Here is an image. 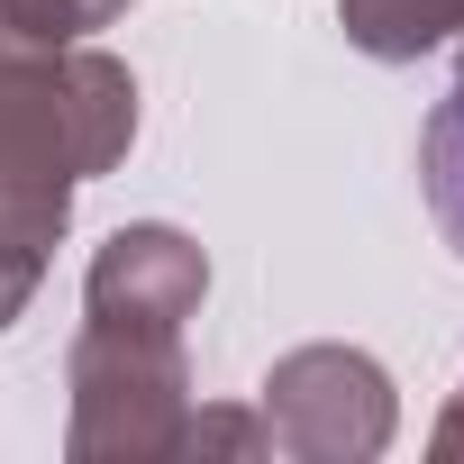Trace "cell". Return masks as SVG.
<instances>
[{
	"label": "cell",
	"mask_w": 464,
	"mask_h": 464,
	"mask_svg": "<svg viewBox=\"0 0 464 464\" xmlns=\"http://www.w3.org/2000/svg\"><path fill=\"white\" fill-rule=\"evenodd\" d=\"M128 146H137V73L110 46L73 37L0 64V227L19 246L55 256V237L73 227V191L128 164Z\"/></svg>",
	"instance_id": "1"
},
{
	"label": "cell",
	"mask_w": 464,
	"mask_h": 464,
	"mask_svg": "<svg viewBox=\"0 0 464 464\" xmlns=\"http://www.w3.org/2000/svg\"><path fill=\"white\" fill-rule=\"evenodd\" d=\"M64 455L73 464H164L182 455L191 428V355L182 328H128V319H82L64 346Z\"/></svg>",
	"instance_id": "2"
},
{
	"label": "cell",
	"mask_w": 464,
	"mask_h": 464,
	"mask_svg": "<svg viewBox=\"0 0 464 464\" xmlns=\"http://www.w3.org/2000/svg\"><path fill=\"white\" fill-rule=\"evenodd\" d=\"M256 410H265L274 455H301V464H373L392 446V428H401V392L364 346H292V355H274Z\"/></svg>",
	"instance_id": "3"
},
{
	"label": "cell",
	"mask_w": 464,
	"mask_h": 464,
	"mask_svg": "<svg viewBox=\"0 0 464 464\" xmlns=\"http://www.w3.org/2000/svg\"><path fill=\"white\" fill-rule=\"evenodd\" d=\"M209 301V256L200 237L164 218H137L119 237L92 246V274H82V319H128V328H191Z\"/></svg>",
	"instance_id": "4"
},
{
	"label": "cell",
	"mask_w": 464,
	"mask_h": 464,
	"mask_svg": "<svg viewBox=\"0 0 464 464\" xmlns=\"http://www.w3.org/2000/svg\"><path fill=\"white\" fill-rule=\"evenodd\" d=\"M337 28L373 64H419L446 37H464V0H337Z\"/></svg>",
	"instance_id": "5"
},
{
	"label": "cell",
	"mask_w": 464,
	"mask_h": 464,
	"mask_svg": "<svg viewBox=\"0 0 464 464\" xmlns=\"http://www.w3.org/2000/svg\"><path fill=\"white\" fill-rule=\"evenodd\" d=\"M419 182H428V209H437V237L464 256V55H455L446 101L419 128Z\"/></svg>",
	"instance_id": "6"
},
{
	"label": "cell",
	"mask_w": 464,
	"mask_h": 464,
	"mask_svg": "<svg viewBox=\"0 0 464 464\" xmlns=\"http://www.w3.org/2000/svg\"><path fill=\"white\" fill-rule=\"evenodd\" d=\"M182 455H274V437H265V410H191V428H182Z\"/></svg>",
	"instance_id": "7"
},
{
	"label": "cell",
	"mask_w": 464,
	"mask_h": 464,
	"mask_svg": "<svg viewBox=\"0 0 464 464\" xmlns=\"http://www.w3.org/2000/svg\"><path fill=\"white\" fill-rule=\"evenodd\" d=\"M37 283H46V256H37V246H19L10 227H0V328H19V319H28Z\"/></svg>",
	"instance_id": "8"
},
{
	"label": "cell",
	"mask_w": 464,
	"mask_h": 464,
	"mask_svg": "<svg viewBox=\"0 0 464 464\" xmlns=\"http://www.w3.org/2000/svg\"><path fill=\"white\" fill-rule=\"evenodd\" d=\"M428 455H446V464H464V382H455V401H446V419H437V437H428Z\"/></svg>",
	"instance_id": "9"
},
{
	"label": "cell",
	"mask_w": 464,
	"mask_h": 464,
	"mask_svg": "<svg viewBox=\"0 0 464 464\" xmlns=\"http://www.w3.org/2000/svg\"><path fill=\"white\" fill-rule=\"evenodd\" d=\"M0 64H10V46H0Z\"/></svg>",
	"instance_id": "10"
}]
</instances>
